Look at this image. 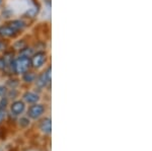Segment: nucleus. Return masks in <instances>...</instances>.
<instances>
[{
    "label": "nucleus",
    "mask_w": 152,
    "mask_h": 151,
    "mask_svg": "<svg viewBox=\"0 0 152 151\" xmlns=\"http://www.w3.org/2000/svg\"><path fill=\"white\" fill-rule=\"evenodd\" d=\"M31 63L29 57L20 56L14 61V66H15V73L18 74H23L24 72L28 71Z\"/></svg>",
    "instance_id": "1"
},
{
    "label": "nucleus",
    "mask_w": 152,
    "mask_h": 151,
    "mask_svg": "<svg viewBox=\"0 0 152 151\" xmlns=\"http://www.w3.org/2000/svg\"><path fill=\"white\" fill-rule=\"evenodd\" d=\"M46 108L44 104H35L33 106L29 107L28 111V116L31 119H34V120H37L40 117L45 113Z\"/></svg>",
    "instance_id": "2"
},
{
    "label": "nucleus",
    "mask_w": 152,
    "mask_h": 151,
    "mask_svg": "<svg viewBox=\"0 0 152 151\" xmlns=\"http://www.w3.org/2000/svg\"><path fill=\"white\" fill-rule=\"evenodd\" d=\"M51 81V67H48V69L43 73H41L37 78L36 83L39 87H46L47 84Z\"/></svg>",
    "instance_id": "3"
},
{
    "label": "nucleus",
    "mask_w": 152,
    "mask_h": 151,
    "mask_svg": "<svg viewBox=\"0 0 152 151\" xmlns=\"http://www.w3.org/2000/svg\"><path fill=\"white\" fill-rule=\"evenodd\" d=\"M47 60V54L45 52H38L33 56L31 60V66L34 68H40L44 65V63Z\"/></svg>",
    "instance_id": "4"
},
{
    "label": "nucleus",
    "mask_w": 152,
    "mask_h": 151,
    "mask_svg": "<svg viewBox=\"0 0 152 151\" xmlns=\"http://www.w3.org/2000/svg\"><path fill=\"white\" fill-rule=\"evenodd\" d=\"M24 108H26V104H24L23 101H14V103H12L11 107H10V111L13 115L18 116L23 113Z\"/></svg>",
    "instance_id": "5"
},
{
    "label": "nucleus",
    "mask_w": 152,
    "mask_h": 151,
    "mask_svg": "<svg viewBox=\"0 0 152 151\" xmlns=\"http://www.w3.org/2000/svg\"><path fill=\"white\" fill-rule=\"evenodd\" d=\"M40 130L44 134H50L51 133V130H52V123H51L50 118H45L41 121Z\"/></svg>",
    "instance_id": "6"
},
{
    "label": "nucleus",
    "mask_w": 152,
    "mask_h": 151,
    "mask_svg": "<svg viewBox=\"0 0 152 151\" xmlns=\"http://www.w3.org/2000/svg\"><path fill=\"white\" fill-rule=\"evenodd\" d=\"M18 31H15L10 26L6 24V26H0V36L2 38H8V36H14Z\"/></svg>",
    "instance_id": "7"
},
{
    "label": "nucleus",
    "mask_w": 152,
    "mask_h": 151,
    "mask_svg": "<svg viewBox=\"0 0 152 151\" xmlns=\"http://www.w3.org/2000/svg\"><path fill=\"white\" fill-rule=\"evenodd\" d=\"M23 99H24V101H26V103H28V104H36V103H38L40 97H39L38 94L35 93V92L28 91L23 94Z\"/></svg>",
    "instance_id": "8"
},
{
    "label": "nucleus",
    "mask_w": 152,
    "mask_h": 151,
    "mask_svg": "<svg viewBox=\"0 0 152 151\" xmlns=\"http://www.w3.org/2000/svg\"><path fill=\"white\" fill-rule=\"evenodd\" d=\"M7 24H8V26H10L15 31H21L24 26H26V23H24L23 20H20V19H15V20H12V21L8 23Z\"/></svg>",
    "instance_id": "9"
},
{
    "label": "nucleus",
    "mask_w": 152,
    "mask_h": 151,
    "mask_svg": "<svg viewBox=\"0 0 152 151\" xmlns=\"http://www.w3.org/2000/svg\"><path fill=\"white\" fill-rule=\"evenodd\" d=\"M23 78L24 81L26 82V83H31V82L35 81L36 78H37V76H36V74H35L34 72L26 71V72H24V73H23Z\"/></svg>",
    "instance_id": "10"
},
{
    "label": "nucleus",
    "mask_w": 152,
    "mask_h": 151,
    "mask_svg": "<svg viewBox=\"0 0 152 151\" xmlns=\"http://www.w3.org/2000/svg\"><path fill=\"white\" fill-rule=\"evenodd\" d=\"M33 55V50L31 48H23L20 50V56H24V57H31Z\"/></svg>",
    "instance_id": "11"
},
{
    "label": "nucleus",
    "mask_w": 152,
    "mask_h": 151,
    "mask_svg": "<svg viewBox=\"0 0 152 151\" xmlns=\"http://www.w3.org/2000/svg\"><path fill=\"white\" fill-rule=\"evenodd\" d=\"M19 125H20V127H28L29 125V120L28 118H21L20 120H19Z\"/></svg>",
    "instance_id": "12"
},
{
    "label": "nucleus",
    "mask_w": 152,
    "mask_h": 151,
    "mask_svg": "<svg viewBox=\"0 0 152 151\" xmlns=\"http://www.w3.org/2000/svg\"><path fill=\"white\" fill-rule=\"evenodd\" d=\"M7 85H8L11 89H15V87L18 85V80H15V79L8 80V81H7Z\"/></svg>",
    "instance_id": "13"
},
{
    "label": "nucleus",
    "mask_w": 152,
    "mask_h": 151,
    "mask_svg": "<svg viewBox=\"0 0 152 151\" xmlns=\"http://www.w3.org/2000/svg\"><path fill=\"white\" fill-rule=\"evenodd\" d=\"M7 104H8V99L6 98V96L2 97V99L0 101V109H5Z\"/></svg>",
    "instance_id": "14"
},
{
    "label": "nucleus",
    "mask_w": 152,
    "mask_h": 151,
    "mask_svg": "<svg viewBox=\"0 0 152 151\" xmlns=\"http://www.w3.org/2000/svg\"><path fill=\"white\" fill-rule=\"evenodd\" d=\"M7 92H8V90H7L6 87L4 85H0V96L5 97L7 96Z\"/></svg>",
    "instance_id": "15"
},
{
    "label": "nucleus",
    "mask_w": 152,
    "mask_h": 151,
    "mask_svg": "<svg viewBox=\"0 0 152 151\" xmlns=\"http://www.w3.org/2000/svg\"><path fill=\"white\" fill-rule=\"evenodd\" d=\"M7 63L4 58H0V70H4L6 67Z\"/></svg>",
    "instance_id": "16"
},
{
    "label": "nucleus",
    "mask_w": 152,
    "mask_h": 151,
    "mask_svg": "<svg viewBox=\"0 0 152 151\" xmlns=\"http://www.w3.org/2000/svg\"><path fill=\"white\" fill-rule=\"evenodd\" d=\"M7 94H9V96L11 97V98H15L16 94H18V92H16L15 89H11L10 92H7Z\"/></svg>",
    "instance_id": "17"
},
{
    "label": "nucleus",
    "mask_w": 152,
    "mask_h": 151,
    "mask_svg": "<svg viewBox=\"0 0 152 151\" xmlns=\"http://www.w3.org/2000/svg\"><path fill=\"white\" fill-rule=\"evenodd\" d=\"M6 47V44L3 42V41L0 40V50H4Z\"/></svg>",
    "instance_id": "18"
},
{
    "label": "nucleus",
    "mask_w": 152,
    "mask_h": 151,
    "mask_svg": "<svg viewBox=\"0 0 152 151\" xmlns=\"http://www.w3.org/2000/svg\"><path fill=\"white\" fill-rule=\"evenodd\" d=\"M1 2H2V0H0V5H1Z\"/></svg>",
    "instance_id": "19"
}]
</instances>
